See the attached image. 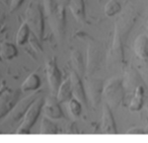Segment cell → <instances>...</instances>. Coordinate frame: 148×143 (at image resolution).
<instances>
[{
    "instance_id": "5bb4252c",
    "label": "cell",
    "mask_w": 148,
    "mask_h": 143,
    "mask_svg": "<svg viewBox=\"0 0 148 143\" xmlns=\"http://www.w3.org/2000/svg\"><path fill=\"white\" fill-rule=\"evenodd\" d=\"M55 98L60 104L68 102V100L72 98L70 78H66L63 82H61V84H60L59 88H58V90H57V94H56Z\"/></svg>"
},
{
    "instance_id": "484cf974",
    "label": "cell",
    "mask_w": 148,
    "mask_h": 143,
    "mask_svg": "<svg viewBox=\"0 0 148 143\" xmlns=\"http://www.w3.org/2000/svg\"><path fill=\"white\" fill-rule=\"evenodd\" d=\"M145 131H146V132H147V133H148V126H147V127H146V129H145Z\"/></svg>"
},
{
    "instance_id": "d4e9b609",
    "label": "cell",
    "mask_w": 148,
    "mask_h": 143,
    "mask_svg": "<svg viewBox=\"0 0 148 143\" xmlns=\"http://www.w3.org/2000/svg\"><path fill=\"white\" fill-rule=\"evenodd\" d=\"M142 130H137V129H132V130L128 131V134H142Z\"/></svg>"
},
{
    "instance_id": "e0dca14e",
    "label": "cell",
    "mask_w": 148,
    "mask_h": 143,
    "mask_svg": "<svg viewBox=\"0 0 148 143\" xmlns=\"http://www.w3.org/2000/svg\"><path fill=\"white\" fill-rule=\"evenodd\" d=\"M40 133L41 134H58L59 133V129H58L57 125L52 121V119L45 116L42 119Z\"/></svg>"
},
{
    "instance_id": "8992f818",
    "label": "cell",
    "mask_w": 148,
    "mask_h": 143,
    "mask_svg": "<svg viewBox=\"0 0 148 143\" xmlns=\"http://www.w3.org/2000/svg\"><path fill=\"white\" fill-rule=\"evenodd\" d=\"M70 82H71V90L72 96L76 98L77 100L81 102L82 104H87V98L84 91V86L80 79V76L76 71H72L70 74Z\"/></svg>"
},
{
    "instance_id": "4316f807",
    "label": "cell",
    "mask_w": 148,
    "mask_h": 143,
    "mask_svg": "<svg viewBox=\"0 0 148 143\" xmlns=\"http://www.w3.org/2000/svg\"><path fill=\"white\" fill-rule=\"evenodd\" d=\"M147 30H148V23H147Z\"/></svg>"
},
{
    "instance_id": "ffe728a7",
    "label": "cell",
    "mask_w": 148,
    "mask_h": 143,
    "mask_svg": "<svg viewBox=\"0 0 148 143\" xmlns=\"http://www.w3.org/2000/svg\"><path fill=\"white\" fill-rule=\"evenodd\" d=\"M68 109H69V112L72 116L75 117V118H78L82 113V104L72 96L68 100Z\"/></svg>"
},
{
    "instance_id": "ac0fdd59",
    "label": "cell",
    "mask_w": 148,
    "mask_h": 143,
    "mask_svg": "<svg viewBox=\"0 0 148 143\" xmlns=\"http://www.w3.org/2000/svg\"><path fill=\"white\" fill-rule=\"evenodd\" d=\"M29 35H31V29L27 23H23L21 25L16 35V44L18 46H23L29 41Z\"/></svg>"
},
{
    "instance_id": "9c48e42d",
    "label": "cell",
    "mask_w": 148,
    "mask_h": 143,
    "mask_svg": "<svg viewBox=\"0 0 148 143\" xmlns=\"http://www.w3.org/2000/svg\"><path fill=\"white\" fill-rule=\"evenodd\" d=\"M101 132L105 134H116L117 133V125L112 113L111 107L109 104H103V116H101Z\"/></svg>"
},
{
    "instance_id": "ba28073f",
    "label": "cell",
    "mask_w": 148,
    "mask_h": 143,
    "mask_svg": "<svg viewBox=\"0 0 148 143\" xmlns=\"http://www.w3.org/2000/svg\"><path fill=\"white\" fill-rule=\"evenodd\" d=\"M43 110L45 116L52 120H59V119L64 118V114L60 107V102L53 96L52 98H48L46 102H44Z\"/></svg>"
},
{
    "instance_id": "44dd1931",
    "label": "cell",
    "mask_w": 148,
    "mask_h": 143,
    "mask_svg": "<svg viewBox=\"0 0 148 143\" xmlns=\"http://www.w3.org/2000/svg\"><path fill=\"white\" fill-rule=\"evenodd\" d=\"M72 61H73L75 68H76V72L79 75H82L84 73V63H83V59L80 52L75 50L72 53Z\"/></svg>"
},
{
    "instance_id": "7a4b0ae2",
    "label": "cell",
    "mask_w": 148,
    "mask_h": 143,
    "mask_svg": "<svg viewBox=\"0 0 148 143\" xmlns=\"http://www.w3.org/2000/svg\"><path fill=\"white\" fill-rule=\"evenodd\" d=\"M25 23L31 29V32L42 41L44 38V15L41 6L37 2H32L25 11Z\"/></svg>"
},
{
    "instance_id": "52a82bcc",
    "label": "cell",
    "mask_w": 148,
    "mask_h": 143,
    "mask_svg": "<svg viewBox=\"0 0 148 143\" xmlns=\"http://www.w3.org/2000/svg\"><path fill=\"white\" fill-rule=\"evenodd\" d=\"M18 96V91H13V90H9L0 96V119L8 114L14 108Z\"/></svg>"
},
{
    "instance_id": "5b68a950",
    "label": "cell",
    "mask_w": 148,
    "mask_h": 143,
    "mask_svg": "<svg viewBox=\"0 0 148 143\" xmlns=\"http://www.w3.org/2000/svg\"><path fill=\"white\" fill-rule=\"evenodd\" d=\"M46 72H47L48 81H49L50 89H51L52 96H55L60 84L62 82V75L55 59H51L47 62L46 66Z\"/></svg>"
},
{
    "instance_id": "30bf717a",
    "label": "cell",
    "mask_w": 148,
    "mask_h": 143,
    "mask_svg": "<svg viewBox=\"0 0 148 143\" xmlns=\"http://www.w3.org/2000/svg\"><path fill=\"white\" fill-rule=\"evenodd\" d=\"M133 50L138 58L147 59L148 58V37L146 35H139L136 38L133 45Z\"/></svg>"
},
{
    "instance_id": "83f0119b",
    "label": "cell",
    "mask_w": 148,
    "mask_h": 143,
    "mask_svg": "<svg viewBox=\"0 0 148 143\" xmlns=\"http://www.w3.org/2000/svg\"><path fill=\"white\" fill-rule=\"evenodd\" d=\"M2 1H3V0H2Z\"/></svg>"
},
{
    "instance_id": "277c9868",
    "label": "cell",
    "mask_w": 148,
    "mask_h": 143,
    "mask_svg": "<svg viewBox=\"0 0 148 143\" xmlns=\"http://www.w3.org/2000/svg\"><path fill=\"white\" fill-rule=\"evenodd\" d=\"M103 94L106 96L110 107H118L121 104L124 98V90L122 87V81L119 78H114L106 85L103 89Z\"/></svg>"
},
{
    "instance_id": "d6986e66",
    "label": "cell",
    "mask_w": 148,
    "mask_h": 143,
    "mask_svg": "<svg viewBox=\"0 0 148 143\" xmlns=\"http://www.w3.org/2000/svg\"><path fill=\"white\" fill-rule=\"evenodd\" d=\"M121 9H122L121 3L118 0H110L109 2L106 3L103 11H105L106 16L113 17L115 15H117L121 11Z\"/></svg>"
},
{
    "instance_id": "8fae6325",
    "label": "cell",
    "mask_w": 148,
    "mask_h": 143,
    "mask_svg": "<svg viewBox=\"0 0 148 143\" xmlns=\"http://www.w3.org/2000/svg\"><path fill=\"white\" fill-rule=\"evenodd\" d=\"M70 11L74 19L78 21H85V2L84 0H70L68 3Z\"/></svg>"
},
{
    "instance_id": "9a60e30c",
    "label": "cell",
    "mask_w": 148,
    "mask_h": 143,
    "mask_svg": "<svg viewBox=\"0 0 148 143\" xmlns=\"http://www.w3.org/2000/svg\"><path fill=\"white\" fill-rule=\"evenodd\" d=\"M41 86V78L38 74L33 73L27 76V79L23 82L21 89L23 91H31V90H37Z\"/></svg>"
},
{
    "instance_id": "2e32d148",
    "label": "cell",
    "mask_w": 148,
    "mask_h": 143,
    "mask_svg": "<svg viewBox=\"0 0 148 143\" xmlns=\"http://www.w3.org/2000/svg\"><path fill=\"white\" fill-rule=\"evenodd\" d=\"M18 54L17 48L15 47L14 44L5 42L0 47V56L4 60H11L15 58Z\"/></svg>"
},
{
    "instance_id": "7c38bea8",
    "label": "cell",
    "mask_w": 148,
    "mask_h": 143,
    "mask_svg": "<svg viewBox=\"0 0 148 143\" xmlns=\"http://www.w3.org/2000/svg\"><path fill=\"white\" fill-rule=\"evenodd\" d=\"M37 100V94H34L32 96H27V98H23L18 104H15L14 107V111H13V114H12V117L15 121L21 119L23 115L25 114V112L27 111V109L29 108L32 104H33L35 100Z\"/></svg>"
},
{
    "instance_id": "7402d4cb",
    "label": "cell",
    "mask_w": 148,
    "mask_h": 143,
    "mask_svg": "<svg viewBox=\"0 0 148 143\" xmlns=\"http://www.w3.org/2000/svg\"><path fill=\"white\" fill-rule=\"evenodd\" d=\"M29 42L31 44V46L33 47V49L37 52H42V45H41V41L34 35L33 33L29 35Z\"/></svg>"
},
{
    "instance_id": "6da1fadb",
    "label": "cell",
    "mask_w": 148,
    "mask_h": 143,
    "mask_svg": "<svg viewBox=\"0 0 148 143\" xmlns=\"http://www.w3.org/2000/svg\"><path fill=\"white\" fill-rule=\"evenodd\" d=\"M46 11L53 31L58 37H63L66 25L65 7L58 5L56 0H46Z\"/></svg>"
},
{
    "instance_id": "4fadbf2b",
    "label": "cell",
    "mask_w": 148,
    "mask_h": 143,
    "mask_svg": "<svg viewBox=\"0 0 148 143\" xmlns=\"http://www.w3.org/2000/svg\"><path fill=\"white\" fill-rule=\"evenodd\" d=\"M144 94H145V90H144L143 86H136L135 90H134V96L129 104V109L131 112H138L142 109L144 104Z\"/></svg>"
},
{
    "instance_id": "cb8c5ba5",
    "label": "cell",
    "mask_w": 148,
    "mask_h": 143,
    "mask_svg": "<svg viewBox=\"0 0 148 143\" xmlns=\"http://www.w3.org/2000/svg\"><path fill=\"white\" fill-rule=\"evenodd\" d=\"M70 0H56V2H57L58 5H60V6L62 7H67L68 6V3H69Z\"/></svg>"
},
{
    "instance_id": "603a6c76",
    "label": "cell",
    "mask_w": 148,
    "mask_h": 143,
    "mask_svg": "<svg viewBox=\"0 0 148 143\" xmlns=\"http://www.w3.org/2000/svg\"><path fill=\"white\" fill-rule=\"evenodd\" d=\"M25 0H11L10 2V11L16 10L18 7H21V5L23 3Z\"/></svg>"
},
{
    "instance_id": "3957f363",
    "label": "cell",
    "mask_w": 148,
    "mask_h": 143,
    "mask_svg": "<svg viewBox=\"0 0 148 143\" xmlns=\"http://www.w3.org/2000/svg\"><path fill=\"white\" fill-rule=\"evenodd\" d=\"M44 106V100L43 98H38L33 104L29 106L27 111L25 114L23 123L18 127L16 131L17 135H27L31 133L32 128L34 127L35 123L37 122Z\"/></svg>"
}]
</instances>
